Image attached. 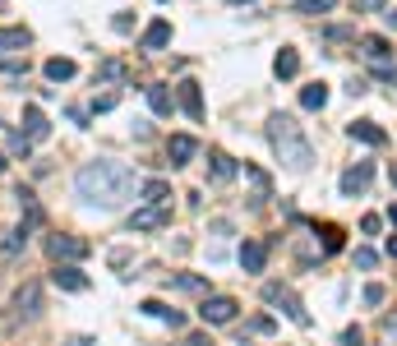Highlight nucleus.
I'll return each mask as SVG.
<instances>
[{
    "mask_svg": "<svg viewBox=\"0 0 397 346\" xmlns=\"http://www.w3.org/2000/svg\"><path fill=\"white\" fill-rule=\"evenodd\" d=\"M74 194L88 203H102V208H115L134 194V171L120 162H88L79 175H74Z\"/></svg>",
    "mask_w": 397,
    "mask_h": 346,
    "instance_id": "f257e3e1",
    "label": "nucleus"
},
{
    "mask_svg": "<svg viewBox=\"0 0 397 346\" xmlns=\"http://www.w3.org/2000/svg\"><path fill=\"white\" fill-rule=\"evenodd\" d=\"M268 138H273L277 157H282L292 171H305V166L314 162V148H309V138L300 134V125L292 116H273V121H268Z\"/></svg>",
    "mask_w": 397,
    "mask_h": 346,
    "instance_id": "f03ea898",
    "label": "nucleus"
},
{
    "mask_svg": "<svg viewBox=\"0 0 397 346\" xmlns=\"http://www.w3.org/2000/svg\"><path fill=\"white\" fill-rule=\"evenodd\" d=\"M264 295H268V300H273V305H282V310H287V319H296L300 328H309V314L300 310V300H296L292 291H287L282 282H268V286H264Z\"/></svg>",
    "mask_w": 397,
    "mask_h": 346,
    "instance_id": "7ed1b4c3",
    "label": "nucleus"
},
{
    "mask_svg": "<svg viewBox=\"0 0 397 346\" xmlns=\"http://www.w3.org/2000/svg\"><path fill=\"white\" fill-rule=\"evenodd\" d=\"M199 319L203 323H231L236 319V300H231V295H208V300L199 305Z\"/></svg>",
    "mask_w": 397,
    "mask_h": 346,
    "instance_id": "20e7f679",
    "label": "nucleus"
},
{
    "mask_svg": "<svg viewBox=\"0 0 397 346\" xmlns=\"http://www.w3.org/2000/svg\"><path fill=\"white\" fill-rule=\"evenodd\" d=\"M46 254H51L56 263L61 259H83V254H88V240H79V235H51V240H46Z\"/></svg>",
    "mask_w": 397,
    "mask_h": 346,
    "instance_id": "39448f33",
    "label": "nucleus"
},
{
    "mask_svg": "<svg viewBox=\"0 0 397 346\" xmlns=\"http://www.w3.org/2000/svg\"><path fill=\"white\" fill-rule=\"evenodd\" d=\"M171 222V208L167 203H148V208H139V213L130 217V231H158V226H167Z\"/></svg>",
    "mask_w": 397,
    "mask_h": 346,
    "instance_id": "423d86ee",
    "label": "nucleus"
},
{
    "mask_svg": "<svg viewBox=\"0 0 397 346\" xmlns=\"http://www.w3.org/2000/svg\"><path fill=\"white\" fill-rule=\"evenodd\" d=\"M14 314H19V319L42 314V286H37V282H28V286H19V291H14Z\"/></svg>",
    "mask_w": 397,
    "mask_h": 346,
    "instance_id": "0eeeda50",
    "label": "nucleus"
},
{
    "mask_svg": "<svg viewBox=\"0 0 397 346\" xmlns=\"http://www.w3.org/2000/svg\"><path fill=\"white\" fill-rule=\"evenodd\" d=\"M370 175H374L370 162L346 166V171H342V194H365V190H370Z\"/></svg>",
    "mask_w": 397,
    "mask_h": 346,
    "instance_id": "6e6552de",
    "label": "nucleus"
},
{
    "mask_svg": "<svg viewBox=\"0 0 397 346\" xmlns=\"http://www.w3.org/2000/svg\"><path fill=\"white\" fill-rule=\"evenodd\" d=\"M264 263H268V245L264 240H245L240 245V268L245 273H264Z\"/></svg>",
    "mask_w": 397,
    "mask_h": 346,
    "instance_id": "1a4fd4ad",
    "label": "nucleus"
},
{
    "mask_svg": "<svg viewBox=\"0 0 397 346\" xmlns=\"http://www.w3.org/2000/svg\"><path fill=\"white\" fill-rule=\"evenodd\" d=\"M195 153H199V143H195L190 134H171V143H167V157H171V166H185Z\"/></svg>",
    "mask_w": 397,
    "mask_h": 346,
    "instance_id": "9d476101",
    "label": "nucleus"
},
{
    "mask_svg": "<svg viewBox=\"0 0 397 346\" xmlns=\"http://www.w3.org/2000/svg\"><path fill=\"white\" fill-rule=\"evenodd\" d=\"M346 134L361 138V143H370V148H383V143H388V134H383L374 121H356V125H346Z\"/></svg>",
    "mask_w": 397,
    "mask_h": 346,
    "instance_id": "9b49d317",
    "label": "nucleus"
},
{
    "mask_svg": "<svg viewBox=\"0 0 397 346\" xmlns=\"http://www.w3.org/2000/svg\"><path fill=\"white\" fill-rule=\"evenodd\" d=\"M51 282L61 286V291H88V277H83L79 268H70V263H61V268L51 273Z\"/></svg>",
    "mask_w": 397,
    "mask_h": 346,
    "instance_id": "f8f14e48",
    "label": "nucleus"
},
{
    "mask_svg": "<svg viewBox=\"0 0 397 346\" xmlns=\"http://www.w3.org/2000/svg\"><path fill=\"white\" fill-rule=\"evenodd\" d=\"M42 74L51 78V83H65V78H74V74H79V65H74L70 56H51V61L42 65Z\"/></svg>",
    "mask_w": 397,
    "mask_h": 346,
    "instance_id": "ddd939ff",
    "label": "nucleus"
},
{
    "mask_svg": "<svg viewBox=\"0 0 397 346\" xmlns=\"http://www.w3.org/2000/svg\"><path fill=\"white\" fill-rule=\"evenodd\" d=\"M180 106H185V116L190 121H203V97H199V83H180Z\"/></svg>",
    "mask_w": 397,
    "mask_h": 346,
    "instance_id": "4468645a",
    "label": "nucleus"
},
{
    "mask_svg": "<svg viewBox=\"0 0 397 346\" xmlns=\"http://www.w3.org/2000/svg\"><path fill=\"white\" fill-rule=\"evenodd\" d=\"M28 42H33L28 28H0V56H5V51H24Z\"/></svg>",
    "mask_w": 397,
    "mask_h": 346,
    "instance_id": "2eb2a0df",
    "label": "nucleus"
},
{
    "mask_svg": "<svg viewBox=\"0 0 397 346\" xmlns=\"http://www.w3.org/2000/svg\"><path fill=\"white\" fill-rule=\"evenodd\" d=\"M24 134L28 138H46V134H51V125H46V116L37 111V106H28V111H24Z\"/></svg>",
    "mask_w": 397,
    "mask_h": 346,
    "instance_id": "dca6fc26",
    "label": "nucleus"
},
{
    "mask_svg": "<svg viewBox=\"0 0 397 346\" xmlns=\"http://www.w3.org/2000/svg\"><path fill=\"white\" fill-rule=\"evenodd\" d=\"M296 69H300V56L292 51V46H282V51H277V61H273V74H277V78H296Z\"/></svg>",
    "mask_w": 397,
    "mask_h": 346,
    "instance_id": "f3484780",
    "label": "nucleus"
},
{
    "mask_svg": "<svg viewBox=\"0 0 397 346\" xmlns=\"http://www.w3.org/2000/svg\"><path fill=\"white\" fill-rule=\"evenodd\" d=\"M143 93H148V106H153L158 116H171V93H167V83H148Z\"/></svg>",
    "mask_w": 397,
    "mask_h": 346,
    "instance_id": "a211bd4d",
    "label": "nucleus"
},
{
    "mask_svg": "<svg viewBox=\"0 0 397 346\" xmlns=\"http://www.w3.org/2000/svg\"><path fill=\"white\" fill-rule=\"evenodd\" d=\"M300 106H305V111H324V106H328V88L324 83H309L305 93H300Z\"/></svg>",
    "mask_w": 397,
    "mask_h": 346,
    "instance_id": "6ab92c4d",
    "label": "nucleus"
},
{
    "mask_svg": "<svg viewBox=\"0 0 397 346\" xmlns=\"http://www.w3.org/2000/svg\"><path fill=\"white\" fill-rule=\"evenodd\" d=\"M143 314H153V319H162V323H171V328H180V310H167V305L162 300H143Z\"/></svg>",
    "mask_w": 397,
    "mask_h": 346,
    "instance_id": "aec40b11",
    "label": "nucleus"
},
{
    "mask_svg": "<svg viewBox=\"0 0 397 346\" xmlns=\"http://www.w3.org/2000/svg\"><path fill=\"white\" fill-rule=\"evenodd\" d=\"M167 42H171V24H162V19H158V24L143 33V46H148V51H162Z\"/></svg>",
    "mask_w": 397,
    "mask_h": 346,
    "instance_id": "412c9836",
    "label": "nucleus"
},
{
    "mask_svg": "<svg viewBox=\"0 0 397 346\" xmlns=\"http://www.w3.org/2000/svg\"><path fill=\"white\" fill-rule=\"evenodd\" d=\"M139 194H143V203H158V208H162V203L171 199V185H167V180H148Z\"/></svg>",
    "mask_w": 397,
    "mask_h": 346,
    "instance_id": "4be33fe9",
    "label": "nucleus"
},
{
    "mask_svg": "<svg viewBox=\"0 0 397 346\" xmlns=\"http://www.w3.org/2000/svg\"><path fill=\"white\" fill-rule=\"evenodd\" d=\"M361 51H365V61H388V42L383 37H361Z\"/></svg>",
    "mask_w": 397,
    "mask_h": 346,
    "instance_id": "5701e85b",
    "label": "nucleus"
},
{
    "mask_svg": "<svg viewBox=\"0 0 397 346\" xmlns=\"http://www.w3.org/2000/svg\"><path fill=\"white\" fill-rule=\"evenodd\" d=\"M24 245H28V226H19V231H9V235H5V245H0V254H5V259H14V254L24 250Z\"/></svg>",
    "mask_w": 397,
    "mask_h": 346,
    "instance_id": "b1692460",
    "label": "nucleus"
},
{
    "mask_svg": "<svg viewBox=\"0 0 397 346\" xmlns=\"http://www.w3.org/2000/svg\"><path fill=\"white\" fill-rule=\"evenodd\" d=\"M245 180L254 185V194H259V199H268V194H273V180H268V175L259 171V166H245Z\"/></svg>",
    "mask_w": 397,
    "mask_h": 346,
    "instance_id": "393cba45",
    "label": "nucleus"
},
{
    "mask_svg": "<svg viewBox=\"0 0 397 346\" xmlns=\"http://www.w3.org/2000/svg\"><path fill=\"white\" fill-rule=\"evenodd\" d=\"M208 162H212V175H217V180H231V175H236V162H231L227 153H212Z\"/></svg>",
    "mask_w": 397,
    "mask_h": 346,
    "instance_id": "a878e982",
    "label": "nucleus"
},
{
    "mask_svg": "<svg viewBox=\"0 0 397 346\" xmlns=\"http://www.w3.org/2000/svg\"><path fill=\"white\" fill-rule=\"evenodd\" d=\"M171 286H176V291H203V277H190V273H180V277H171Z\"/></svg>",
    "mask_w": 397,
    "mask_h": 346,
    "instance_id": "bb28decb",
    "label": "nucleus"
},
{
    "mask_svg": "<svg viewBox=\"0 0 397 346\" xmlns=\"http://www.w3.org/2000/svg\"><path fill=\"white\" fill-rule=\"evenodd\" d=\"M333 5H337V0H300L296 9H300V14H328Z\"/></svg>",
    "mask_w": 397,
    "mask_h": 346,
    "instance_id": "cd10ccee",
    "label": "nucleus"
},
{
    "mask_svg": "<svg viewBox=\"0 0 397 346\" xmlns=\"http://www.w3.org/2000/svg\"><path fill=\"white\" fill-rule=\"evenodd\" d=\"M9 153H14V157H28V153H33V138H28V134H9Z\"/></svg>",
    "mask_w": 397,
    "mask_h": 346,
    "instance_id": "c85d7f7f",
    "label": "nucleus"
},
{
    "mask_svg": "<svg viewBox=\"0 0 397 346\" xmlns=\"http://www.w3.org/2000/svg\"><path fill=\"white\" fill-rule=\"evenodd\" d=\"M319 235H324V250H328V254H337V250H342V231H337V226H324Z\"/></svg>",
    "mask_w": 397,
    "mask_h": 346,
    "instance_id": "c756f323",
    "label": "nucleus"
},
{
    "mask_svg": "<svg viewBox=\"0 0 397 346\" xmlns=\"http://www.w3.org/2000/svg\"><path fill=\"white\" fill-rule=\"evenodd\" d=\"M120 74H125L120 61H102V65H98V78H120Z\"/></svg>",
    "mask_w": 397,
    "mask_h": 346,
    "instance_id": "7c9ffc66",
    "label": "nucleus"
},
{
    "mask_svg": "<svg viewBox=\"0 0 397 346\" xmlns=\"http://www.w3.org/2000/svg\"><path fill=\"white\" fill-rule=\"evenodd\" d=\"M374 263H379V259H374V250H356V268H365V273H370Z\"/></svg>",
    "mask_w": 397,
    "mask_h": 346,
    "instance_id": "2f4dec72",
    "label": "nucleus"
},
{
    "mask_svg": "<svg viewBox=\"0 0 397 346\" xmlns=\"http://www.w3.org/2000/svg\"><path fill=\"white\" fill-rule=\"evenodd\" d=\"M342 346H365V332L361 328H346L342 332Z\"/></svg>",
    "mask_w": 397,
    "mask_h": 346,
    "instance_id": "473e14b6",
    "label": "nucleus"
},
{
    "mask_svg": "<svg viewBox=\"0 0 397 346\" xmlns=\"http://www.w3.org/2000/svg\"><path fill=\"white\" fill-rule=\"evenodd\" d=\"M19 74H28V61H5V78H19Z\"/></svg>",
    "mask_w": 397,
    "mask_h": 346,
    "instance_id": "72a5a7b5",
    "label": "nucleus"
},
{
    "mask_svg": "<svg viewBox=\"0 0 397 346\" xmlns=\"http://www.w3.org/2000/svg\"><path fill=\"white\" fill-rule=\"evenodd\" d=\"M365 305H383V286H365Z\"/></svg>",
    "mask_w": 397,
    "mask_h": 346,
    "instance_id": "f704fd0d",
    "label": "nucleus"
},
{
    "mask_svg": "<svg viewBox=\"0 0 397 346\" xmlns=\"http://www.w3.org/2000/svg\"><path fill=\"white\" fill-rule=\"evenodd\" d=\"M249 328H254V332H273V328H277V323H273V319H268V314H259V319H254V323H249Z\"/></svg>",
    "mask_w": 397,
    "mask_h": 346,
    "instance_id": "c9c22d12",
    "label": "nucleus"
},
{
    "mask_svg": "<svg viewBox=\"0 0 397 346\" xmlns=\"http://www.w3.org/2000/svg\"><path fill=\"white\" fill-rule=\"evenodd\" d=\"M361 231H365V235H374V231H379V217H374V213H370V217H361Z\"/></svg>",
    "mask_w": 397,
    "mask_h": 346,
    "instance_id": "e433bc0d",
    "label": "nucleus"
},
{
    "mask_svg": "<svg viewBox=\"0 0 397 346\" xmlns=\"http://www.w3.org/2000/svg\"><path fill=\"white\" fill-rule=\"evenodd\" d=\"M115 106V93H106V97H98V102H93V111H111Z\"/></svg>",
    "mask_w": 397,
    "mask_h": 346,
    "instance_id": "4c0bfd02",
    "label": "nucleus"
},
{
    "mask_svg": "<svg viewBox=\"0 0 397 346\" xmlns=\"http://www.w3.org/2000/svg\"><path fill=\"white\" fill-rule=\"evenodd\" d=\"M356 9H383V0H356Z\"/></svg>",
    "mask_w": 397,
    "mask_h": 346,
    "instance_id": "58836bf2",
    "label": "nucleus"
},
{
    "mask_svg": "<svg viewBox=\"0 0 397 346\" xmlns=\"http://www.w3.org/2000/svg\"><path fill=\"white\" fill-rule=\"evenodd\" d=\"M190 346H212V342L208 337H190Z\"/></svg>",
    "mask_w": 397,
    "mask_h": 346,
    "instance_id": "ea45409f",
    "label": "nucleus"
},
{
    "mask_svg": "<svg viewBox=\"0 0 397 346\" xmlns=\"http://www.w3.org/2000/svg\"><path fill=\"white\" fill-rule=\"evenodd\" d=\"M388 254H393V259H397V235H393V240H388Z\"/></svg>",
    "mask_w": 397,
    "mask_h": 346,
    "instance_id": "a19ab883",
    "label": "nucleus"
},
{
    "mask_svg": "<svg viewBox=\"0 0 397 346\" xmlns=\"http://www.w3.org/2000/svg\"><path fill=\"white\" fill-rule=\"evenodd\" d=\"M388 332H393V337H397V314H393V319H388Z\"/></svg>",
    "mask_w": 397,
    "mask_h": 346,
    "instance_id": "79ce46f5",
    "label": "nucleus"
},
{
    "mask_svg": "<svg viewBox=\"0 0 397 346\" xmlns=\"http://www.w3.org/2000/svg\"><path fill=\"white\" fill-rule=\"evenodd\" d=\"M388 217H393V222H397V203H393V208H388Z\"/></svg>",
    "mask_w": 397,
    "mask_h": 346,
    "instance_id": "37998d69",
    "label": "nucleus"
},
{
    "mask_svg": "<svg viewBox=\"0 0 397 346\" xmlns=\"http://www.w3.org/2000/svg\"><path fill=\"white\" fill-rule=\"evenodd\" d=\"M231 5H254V0H231Z\"/></svg>",
    "mask_w": 397,
    "mask_h": 346,
    "instance_id": "c03bdc74",
    "label": "nucleus"
},
{
    "mask_svg": "<svg viewBox=\"0 0 397 346\" xmlns=\"http://www.w3.org/2000/svg\"><path fill=\"white\" fill-rule=\"evenodd\" d=\"M393 185H397V166H393Z\"/></svg>",
    "mask_w": 397,
    "mask_h": 346,
    "instance_id": "a18cd8bd",
    "label": "nucleus"
},
{
    "mask_svg": "<svg viewBox=\"0 0 397 346\" xmlns=\"http://www.w3.org/2000/svg\"><path fill=\"white\" fill-rule=\"evenodd\" d=\"M0 171H5V157H0Z\"/></svg>",
    "mask_w": 397,
    "mask_h": 346,
    "instance_id": "49530a36",
    "label": "nucleus"
}]
</instances>
